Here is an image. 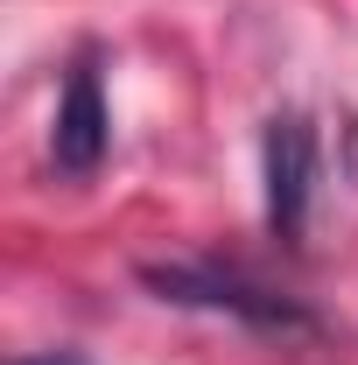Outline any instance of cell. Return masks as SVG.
I'll return each instance as SVG.
<instances>
[{
    "label": "cell",
    "mask_w": 358,
    "mask_h": 365,
    "mask_svg": "<svg viewBox=\"0 0 358 365\" xmlns=\"http://www.w3.org/2000/svg\"><path fill=\"white\" fill-rule=\"evenodd\" d=\"M113 148V113H106V91H98V56L78 49L71 71H63V98H56V127H49V162L71 182L98 176Z\"/></svg>",
    "instance_id": "7a4b0ae2"
},
{
    "label": "cell",
    "mask_w": 358,
    "mask_h": 365,
    "mask_svg": "<svg viewBox=\"0 0 358 365\" xmlns=\"http://www.w3.org/2000/svg\"><path fill=\"white\" fill-rule=\"evenodd\" d=\"M140 281L162 295V302H183V309H218V317H239L253 330H310V309L274 295L267 281L239 267H218V260H169V267H140Z\"/></svg>",
    "instance_id": "6da1fadb"
},
{
    "label": "cell",
    "mask_w": 358,
    "mask_h": 365,
    "mask_svg": "<svg viewBox=\"0 0 358 365\" xmlns=\"http://www.w3.org/2000/svg\"><path fill=\"white\" fill-rule=\"evenodd\" d=\"M267 225L274 239H302L310 225V190H316V127L302 113H274L267 120Z\"/></svg>",
    "instance_id": "3957f363"
},
{
    "label": "cell",
    "mask_w": 358,
    "mask_h": 365,
    "mask_svg": "<svg viewBox=\"0 0 358 365\" xmlns=\"http://www.w3.org/2000/svg\"><path fill=\"white\" fill-rule=\"evenodd\" d=\"M21 365H85L78 351H36V359H21Z\"/></svg>",
    "instance_id": "277c9868"
}]
</instances>
